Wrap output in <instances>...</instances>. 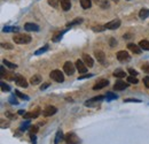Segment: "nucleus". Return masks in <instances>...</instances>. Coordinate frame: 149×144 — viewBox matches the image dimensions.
Masks as SVG:
<instances>
[{
    "label": "nucleus",
    "mask_w": 149,
    "mask_h": 144,
    "mask_svg": "<svg viewBox=\"0 0 149 144\" xmlns=\"http://www.w3.org/2000/svg\"><path fill=\"white\" fill-rule=\"evenodd\" d=\"M13 40L16 44H29L31 42V37L29 35H24V34H19L13 37Z\"/></svg>",
    "instance_id": "1"
},
{
    "label": "nucleus",
    "mask_w": 149,
    "mask_h": 144,
    "mask_svg": "<svg viewBox=\"0 0 149 144\" xmlns=\"http://www.w3.org/2000/svg\"><path fill=\"white\" fill-rule=\"evenodd\" d=\"M49 77H51L53 81L57 82V83H62V82L64 81V75H63V73L61 72V71H58V69L52 71L51 74H49Z\"/></svg>",
    "instance_id": "2"
},
{
    "label": "nucleus",
    "mask_w": 149,
    "mask_h": 144,
    "mask_svg": "<svg viewBox=\"0 0 149 144\" xmlns=\"http://www.w3.org/2000/svg\"><path fill=\"white\" fill-rule=\"evenodd\" d=\"M64 141L67 144H79L80 140L78 138V136L74 133H68L64 135Z\"/></svg>",
    "instance_id": "3"
},
{
    "label": "nucleus",
    "mask_w": 149,
    "mask_h": 144,
    "mask_svg": "<svg viewBox=\"0 0 149 144\" xmlns=\"http://www.w3.org/2000/svg\"><path fill=\"white\" fill-rule=\"evenodd\" d=\"M104 99V96H97V97H94V98H91L85 102V106H88V107H93V106H96L101 100Z\"/></svg>",
    "instance_id": "4"
},
{
    "label": "nucleus",
    "mask_w": 149,
    "mask_h": 144,
    "mask_svg": "<svg viewBox=\"0 0 149 144\" xmlns=\"http://www.w3.org/2000/svg\"><path fill=\"white\" fill-rule=\"evenodd\" d=\"M74 66L71 61H67L64 65H63V71L64 73L67 74V75H69V76H71V75H74Z\"/></svg>",
    "instance_id": "5"
},
{
    "label": "nucleus",
    "mask_w": 149,
    "mask_h": 144,
    "mask_svg": "<svg viewBox=\"0 0 149 144\" xmlns=\"http://www.w3.org/2000/svg\"><path fill=\"white\" fill-rule=\"evenodd\" d=\"M94 55H95L96 60H97V61H99L101 65H103V66H107L104 52H102V51H100V50H95V51H94Z\"/></svg>",
    "instance_id": "6"
},
{
    "label": "nucleus",
    "mask_w": 149,
    "mask_h": 144,
    "mask_svg": "<svg viewBox=\"0 0 149 144\" xmlns=\"http://www.w3.org/2000/svg\"><path fill=\"white\" fill-rule=\"evenodd\" d=\"M15 83L19 85V87H22V88H28V82L21 75V74H16L15 75Z\"/></svg>",
    "instance_id": "7"
},
{
    "label": "nucleus",
    "mask_w": 149,
    "mask_h": 144,
    "mask_svg": "<svg viewBox=\"0 0 149 144\" xmlns=\"http://www.w3.org/2000/svg\"><path fill=\"white\" fill-rule=\"evenodd\" d=\"M116 56H117L118 61H120V62H126V61H129L131 59L130 54L127 53L126 51H119V52H117Z\"/></svg>",
    "instance_id": "8"
},
{
    "label": "nucleus",
    "mask_w": 149,
    "mask_h": 144,
    "mask_svg": "<svg viewBox=\"0 0 149 144\" xmlns=\"http://www.w3.org/2000/svg\"><path fill=\"white\" fill-rule=\"evenodd\" d=\"M120 25V20L119 18H116V20H112L110 22H108L106 24V28L109 29V30H115V29H118Z\"/></svg>",
    "instance_id": "9"
},
{
    "label": "nucleus",
    "mask_w": 149,
    "mask_h": 144,
    "mask_svg": "<svg viewBox=\"0 0 149 144\" xmlns=\"http://www.w3.org/2000/svg\"><path fill=\"white\" fill-rule=\"evenodd\" d=\"M74 65H76V68H77V71L79 72V74H84V73L87 72V66H86L85 62H83L81 60H77Z\"/></svg>",
    "instance_id": "10"
},
{
    "label": "nucleus",
    "mask_w": 149,
    "mask_h": 144,
    "mask_svg": "<svg viewBox=\"0 0 149 144\" xmlns=\"http://www.w3.org/2000/svg\"><path fill=\"white\" fill-rule=\"evenodd\" d=\"M56 112H57V108L55 106H47L42 111V114H44V116H52Z\"/></svg>",
    "instance_id": "11"
},
{
    "label": "nucleus",
    "mask_w": 149,
    "mask_h": 144,
    "mask_svg": "<svg viewBox=\"0 0 149 144\" xmlns=\"http://www.w3.org/2000/svg\"><path fill=\"white\" fill-rule=\"evenodd\" d=\"M108 84H109V81H108V80L102 78V80H100V81L94 85L93 90H100V89H103V88H106Z\"/></svg>",
    "instance_id": "12"
},
{
    "label": "nucleus",
    "mask_w": 149,
    "mask_h": 144,
    "mask_svg": "<svg viewBox=\"0 0 149 144\" xmlns=\"http://www.w3.org/2000/svg\"><path fill=\"white\" fill-rule=\"evenodd\" d=\"M127 87H129L127 83H125V82H123V81H117V82L115 83V85H113V89L116 91H120V90L126 89Z\"/></svg>",
    "instance_id": "13"
},
{
    "label": "nucleus",
    "mask_w": 149,
    "mask_h": 144,
    "mask_svg": "<svg viewBox=\"0 0 149 144\" xmlns=\"http://www.w3.org/2000/svg\"><path fill=\"white\" fill-rule=\"evenodd\" d=\"M83 61H84V62H85V65H86V66H88L90 68L94 66L93 59H92V58H91L88 54H85V53L83 54Z\"/></svg>",
    "instance_id": "14"
},
{
    "label": "nucleus",
    "mask_w": 149,
    "mask_h": 144,
    "mask_svg": "<svg viewBox=\"0 0 149 144\" xmlns=\"http://www.w3.org/2000/svg\"><path fill=\"white\" fill-rule=\"evenodd\" d=\"M24 29L28 31H39V25L35 24V23H25Z\"/></svg>",
    "instance_id": "15"
},
{
    "label": "nucleus",
    "mask_w": 149,
    "mask_h": 144,
    "mask_svg": "<svg viewBox=\"0 0 149 144\" xmlns=\"http://www.w3.org/2000/svg\"><path fill=\"white\" fill-rule=\"evenodd\" d=\"M60 4H61V7H62V9H63L64 12L70 11V8H71V2H70V0H60Z\"/></svg>",
    "instance_id": "16"
},
{
    "label": "nucleus",
    "mask_w": 149,
    "mask_h": 144,
    "mask_svg": "<svg viewBox=\"0 0 149 144\" xmlns=\"http://www.w3.org/2000/svg\"><path fill=\"white\" fill-rule=\"evenodd\" d=\"M127 47H129V50H131L133 53H135V54H140V53H141V47H140L139 45H136V44L130 43V44L127 45Z\"/></svg>",
    "instance_id": "17"
},
{
    "label": "nucleus",
    "mask_w": 149,
    "mask_h": 144,
    "mask_svg": "<svg viewBox=\"0 0 149 144\" xmlns=\"http://www.w3.org/2000/svg\"><path fill=\"white\" fill-rule=\"evenodd\" d=\"M38 115H39V109H36L35 112L25 113V114L23 115V118L26 119V120H29V119H36V118H38Z\"/></svg>",
    "instance_id": "18"
},
{
    "label": "nucleus",
    "mask_w": 149,
    "mask_h": 144,
    "mask_svg": "<svg viewBox=\"0 0 149 144\" xmlns=\"http://www.w3.org/2000/svg\"><path fill=\"white\" fill-rule=\"evenodd\" d=\"M30 83H31L32 85H38L39 83H41V76L38 75V74L33 75V76L30 78Z\"/></svg>",
    "instance_id": "19"
},
{
    "label": "nucleus",
    "mask_w": 149,
    "mask_h": 144,
    "mask_svg": "<svg viewBox=\"0 0 149 144\" xmlns=\"http://www.w3.org/2000/svg\"><path fill=\"white\" fill-rule=\"evenodd\" d=\"M62 140H64V136H63V133L62 130H57L55 135V141H54V144H58Z\"/></svg>",
    "instance_id": "20"
},
{
    "label": "nucleus",
    "mask_w": 149,
    "mask_h": 144,
    "mask_svg": "<svg viewBox=\"0 0 149 144\" xmlns=\"http://www.w3.org/2000/svg\"><path fill=\"white\" fill-rule=\"evenodd\" d=\"M139 16H140V18H142V20L147 18L149 16V9H147V8H142V9L139 12Z\"/></svg>",
    "instance_id": "21"
},
{
    "label": "nucleus",
    "mask_w": 149,
    "mask_h": 144,
    "mask_svg": "<svg viewBox=\"0 0 149 144\" xmlns=\"http://www.w3.org/2000/svg\"><path fill=\"white\" fill-rule=\"evenodd\" d=\"M80 6L84 9H88L92 6V2H91V0H80Z\"/></svg>",
    "instance_id": "22"
},
{
    "label": "nucleus",
    "mask_w": 149,
    "mask_h": 144,
    "mask_svg": "<svg viewBox=\"0 0 149 144\" xmlns=\"http://www.w3.org/2000/svg\"><path fill=\"white\" fill-rule=\"evenodd\" d=\"M19 30V28H17V27H5L2 29L3 32H17Z\"/></svg>",
    "instance_id": "23"
},
{
    "label": "nucleus",
    "mask_w": 149,
    "mask_h": 144,
    "mask_svg": "<svg viewBox=\"0 0 149 144\" xmlns=\"http://www.w3.org/2000/svg\"><path fill=\"white\" fill-rule=\"evenodd\" d=\"M139 46H140L141 49H143L145 51H149V42L148 40H140Z\"/></svg>",
    "instance_id": "24"
},
{
    "label": "nucleus",
    "mask_w": 149,
    "mask_h": 144,
    "mask_svg": "<svg viewBox=\"0 0 149 144\" xmlns=\"http://www.w3.org/2000/svg\"><path fill=\"white\" fill-rule=\"evenodd\" d=\"M125 72L124 71H122V69H116L115 72H113V76L115 77H118V78H122V77H125Z\"/></svg>",
    "instance_id": "25"
},
{
    "label": "nucleus",
    "mask_w": 149,
    "mask_h": 144,
    "mask_svg": "<svg viewBox=\"0 0 149 144\" xmlns=\"http://www.w3.org/2000/svg\"><path fill=\"white\" fill-rule=\"evenodd\" d=\"M99 6H101L102 8H107V7H109V4H108V1L107 0H94Z\"/></svg>",
    "instance_id": "26"
},
{
    "label": "nucleus",
    "mask_w": 149,
    "mask_h": 144,
    "mask_svg": "<svg viewBox=\"0 0 149 144\" xmlns=\"http://www.w3.org/2000/svg\"><path fill=\"white\" fill-rule=\"evenodd\" d=\"M81 22H83V18H77L76 20H74L72 22L68 23V24H67V27H68V28H71V27H74V25H76V24H79V23H81Z\"/></svg>",
    "instance_id": "27"
},
{
    "label": "nucleus",
    "mask_w": 149,
    "mask_h": 144,
    "mask_svg": "<svg viewBox=\"0 0 149 144\" xmlns=\"http://www.w3.org/2000/svg\"><path fill=\"white\" fill-rule=\"evenodd\" d=\"M2 62H3V65H6V66H7L8 68H10V69H15V68L17 67V65H15V64H13V62H10V61L6 60V59H5Z\"/></svg>",
    "instance_id": "28"
},
{
    "label": "nucleus",
    "mask_w": 149,
    "mask_h": 144,
    "mask_svg": "<svg viewBox=\"0 0 149 144\" xmlns=\"http://www.w3.org/2000/svg\"><path fill=\"white\" fill-rule=\"evenodd\" d=\"M0 87H1V91L2 92H7V91L10 90V87L8 84H6L5 82H2V81L0 82Z\"/></svg>",
    "instance_id": "29"
},
{
    "label": "nucleus",
    "mask_w": 149,
    "mask_h": 144,
    "mask_svg": "<svg viewBox=\"0 0 149 144\" xmlns=\"http://www.w3.org/2000/svg\"><path fill=\"white\" fill-rule=\"evenodd\" d=\"M106 98H107L108 102H110V100H113V99H117L118 97H117V95H115V93H112V92H107Z\"/></svg>",
    "instance_id": "30"
},
{
    "label": "nucleus",
    "mask_w": 149,
    "mask_h": 144,
    "mask_svg": "<svg viewBox=\"0 0 149 144\" xmlns=\"http://www.w3.org/2000/svg\"><path fill=\"white\" fill-rule=\"evenodd\" d=\"M65 31H67V30H64V31H60V32H57V34H56L55 36L53 37V39H52V40H53V42H58V40H60V39L62 38V36H63V34H64Z\"/></svg>",
    "instance_id": "31"
},
{
    "label": "nucleus",
    "mask_w": 149,
    "mask_h": 144,
    "mask_svg": "<svg viewBox=\"0 0 149 144\" xmlns=\"http://www.w3.org/2000/svg\"><path fill=\"white\" fill-rule=\"evenodd\" d=\"M127 82H129V83H132V84H138V83H139V81H138V78H136L135 76H129V77H127Z\"/></svg>",
    "instance_id": "32"
},
{
    "label": "nucleus",
    "mask_w": 149,
    "mask_h": 144,
    "mask_svg": "<svg viewBox=\"0 0 149 144\" xmlns=\"http://www.w3.org/2000/svg\"><path fill=\"white\" fill-rule=\"evenodd\" d=\"M15 95H16L17 97H19L21 99H25V100H28V99H29V97H28L26 95H23V93L19 90H15Z\"/></svg>",
    "instance_id": "33"
},
{
    "label": "nucleus",
    "mask_w": 149,
    "mask_h": 144,
    "mask_svg": "<svg viewBox=\"0 0 149 144\" xmlns=\"http://www.w3.org/2000/svg\"><path fill=\"white\" fill-rule=\"evenodd\" d=\"M47 50H48V45H45L44 47H41V49L37 50V51L35 52V54H36V55H39V54H41V53H44V52H46Z\"/></svg>",
    "instance_id": "34"
},
{
    "label": "nucleus",
    "mask_w": 149,
    "mask_h": 144,
    "mask_svg": "<svg viewBox=\"0 0 149 144\" xmlns=\"http://www.w3.org/2000/svg\"><path fill=\"white\" fill-rule=\"evenodd\" d=\"M58 2H60V0H48V4H49L51 6H53L54 8H57Z\"/></svg>",
    "instance_id": "35"
},
{
    "label": "nucleus",
    "mask_w": 149,
    "mask_h": 144,
    "mask_svg": "<svg viewBox=\"0 0 149 144\" xmlns=\"http://www.w3.org/2000/svg\"><path fill=\"white\" fill-rule=\"evenodd\" d=\"M1 46H2L3 49H7V50H13V45L9 44V43H2Z\"/></svg>",
    "instance_id": "36"
},
{
    "label": "nucleus",
    "mask_w": 149,
    "mask_h": 144,
    "mask_svg": "<svg viewBox=\"0 0 149 144\" xmlns=\"http://www.w3.org/2000/svg\"><path fill=\"white\" fill-rule=\"evenodd\" d=\"M9 102H10V104H13V105H17V104H19L17 99L15 98V96H10V97H9Z\"/></svg>",
    "instance_id": "37"
},
{
    "label": "nucleus",
    "mask_w": 149,
    "mask_h": 144,
    "mask_svg": "<svg viewBox=\"0 0 149 144\" xmlns=\"http://www.w3.org/2000/svg\"><path fill=\"white\" fill-rule=\"evenodd\" d=\"M106 29V25H97V27H93V31H103Z\"/></svg>",
    "instance_id": "38"
},
{
    "label": "nucleus",
    "mask_w": 149,
    "mask_h": 144,
    "mask_svg": "<svg viewBox=\"0 0 149 144\" xmlns=\"http://www.w3.org/2000/svg\"><path fill=\"white\" fill-rule=\"evenodd\" d=\"M116 44H117V40L111 37V38L109 39V45H110V47H115V46H116Z\"/></svg>",
    "instance_id": "39"
},
{
    "label": "nucleus",
    "mask_w": 149,
    "mask_h": 144,
    "mask_svg": "<svg viewBox=\"0 0 149 144\" xmlns=\"http://www.w3.org/2000/svg\"><path fill=\"white\" fill-rule=\"evenodd\" d=\"M125 103H141L140 99H124Z\"/></svg>",
    "instance_id": "40"
},
{
    "label": "nucleus",
    "mask_w": 149,
    "mask_h": 144,
    "mask_svg": "<svg viewBox=\"0 0 149 144\" xmlns=\"http://www.w3.org/2000/svg\"><path fill=\"white\" fill-rule=\"evenodd\" d=\"M142 71L146 73V74H149V64H145L142 66Z\"/></svg>",
    "instance_id": "41"
},
{
    "label": "nucleus",
    "mask_w": 149,
    "mask_h": 144,
    "mask_svg": "<svg viewBox=\"0 0 149 144\" xmlns=\"http://www.w3.org/2000/svg\"><path fill=\"white\" fill-rule=\"evenodd\" d=\"M30 126V121H26L25 124H23L22 126H21V130H26V128Z\"/></svg>",
    "instance_id": "42"
},
{
    "label": "nucleus",
    "mask_w": 149,
    "mask_h": 144,
    "mask_svg": "<svg viewBox=\"0 0 149 144\" xmlns=\"http://www.w3.org/2000/svg\"><path fill=\"white\" fill-rule=\"evenodd\" d=\"M93 74H86V75H83V76H79L78 80H84V78H88V77H92Z\"/></svg>",
    "instance_id": "43"
},
{
    "label": "nucleus",
    "mask_w": 149,
    "mask_h": 144,
    "mask_svg": "<svg viewBox=\"0 0 149 144\" xmlns=\"http://www.w3.org/2000/svg\"><path fill=\"white\" fill-rule=\"evenodd\" d=\"M129 73L131 74V76H135V77H136V75H138V72H136V71H134V69H132V68L129 69Z\"/></svg>",
    "instance_id": "44"
},
{
    "label": "nucleus",
    "mask_w": 149,
    "mask_h": 144,
    "mask_svg": "<svg viewBox=\"0 0 149 144\" xmlns=\"http://www.w3.org/2000/svg\"><path fill=\"white\" fill-rule=\"evenodd\" d=\"M143 83H145V85L149 89V76H147V77L143 78Z\"/></svg>",
    "instance_id": "45"
},
{
    "label": "nucleus",
    "mask_w": 149,
    "mask_h": 144,
    "mask_svg": "<svg viewBox=\"0 0 149 144\" xmlns=\"http://www.w3.org/2000/svg\"><path fill=\"white\" fill-rule=\"evenodd\" d=\"M30 129H31V131L33 133V134H36L38 131V127L37 126H31L30 127Z\"/></svg>",
    "instance_id": "46"
},
{
    "label": "nucleus",
    "mask_w": 149,
    "mask_h": 144,
    "mask_svg": "<svg viewBox=\"0 0 149 144\" xmlns=\"http://www.w3.org/2000/svg\"><path fill=\"white\" fill-rule=\"evenodd\" d=\"M49 87V83H45V84H42L41 87H40V90H45L46 88H48Z\"/></svg>",
    "instance_id": "47"
},
{
    "label": "nucleus",
    "mask_w": 149,
    "mask_h": 144,
    "mask_svg": "<svg viewBox=\"0 0 149 144\" xmlns=\"http://www.w3.org/2000/svg\"><path fill=\"white\" fill-rule=\"evenodd\" d=\"M6 115H7L9 119H16V115H14V114H10V113H6Z\"/></svg>",
    "instance_id": "48"
},
{
    "label": "nucleus",
    "mask_w": 149,
    "mask_h": 144,
    "mask_svg": "<svg viewBox=\"0 0 149 144\" xmlns=\"http://www.w3.org/2000/svg\"><path fill=\"white\" fill-rule=\"evenodd\" d=\"M123 38H124V39H130V38H131V34H125V35L123 36Z\"/></svg>",
    "instance_id": "49"
},
{
    "label": "nucleus",
    "mask_w": 149,
    "mask_h": 144,
    "mask_svg": "<svg viewBox=\"0 0 149 144\" xmlns=\"http://www.w3.org/2000/svg\"><path fill=\"white\" fill-rule=\"evenodd\" d=\"M31 141L33 144H36V136L35 135H31Z\"/></svg>",
    "instance_id": "50"
},
{
    "label": "nucleus",
    "mask_w": 149,
    "mask_h": 144,
    "mask_svg": "<svg viewBox=\"0 0 149 144\" xmlns=\"http://www.w3.org/2000/svg\"><path fill=\"white\" fill-rule=\"evenodd\" d=\"M19 114H23V115H24L25 113H24V111H23V109H19Z\"/></svg>",
    "instance_id": "51"
},
{
    "label": "nucleus",
    "mask_w": 149,
    "mask_h": 144,
    "mask_svg": "<svg viewBox=\"0 0 149 144\" xmlns=\"http://www.w3.org/2000/svg\"><path fill=\"white\" fill-rule=\"evenodd\" d=\"M112 1H115V2H118V1H119V0H112Z\"/></svg>",
    "instance_id": "52"
}]
</instances>
